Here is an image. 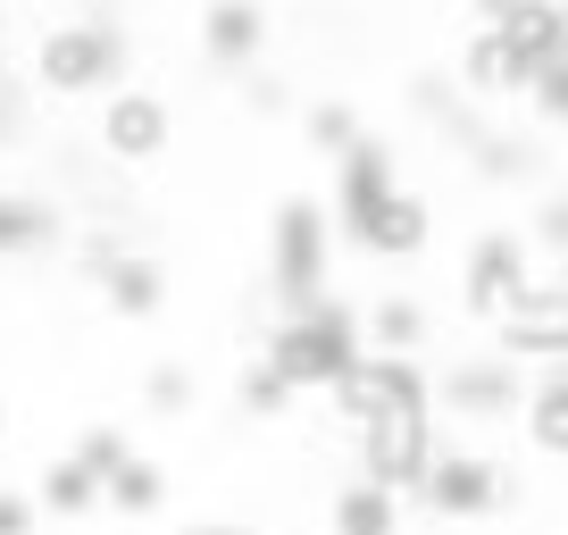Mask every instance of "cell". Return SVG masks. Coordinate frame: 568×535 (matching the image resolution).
Returning a JSON list of instances; mask_svg holds the SVG:
<instances>
[{
  "instance_id": "obj_5",
  "label": "cell",
  "mask_w": 568,
  "mask_h": 535,
  "mask_svg": "<svg viewBox=\"0 0 568 535\" xmlns=\"http://www.w3.org/2000/svg\"><path fill=\"white\" fill-rule=\"evenodd\" d=\"M418 502L444 518V527L494 518L501 502H510V468H501L494 452H477V444H444L435 461H426V477H418Z\"/></svg>"
},
{
  "instance_id": "obj_13",
  "label": "cell",
  "mask_w": 568,
  "mask_h": 535,
  "mask_svg": "<svg viewBox=\"0 0 568 535\" xmlns=\"http://www.w3.org/2000/svg\"><path fill=\"white\" fill-rule=\"evenodd\" d=\"M267 0H201V59L210 68H260Z\"/></svg>"
},
{
  "instance_id": "obj_34",
  "label": "cell",
  "mask_w": 568,
  "mask_h": 535,
  "mask_svg": "<svg viewBox=\"0 0 568 535\" xmlns=\"http://www.w3.org/2000/svg\"><path fill=\"white\" fill-rule=\"evenodd\" d=\"M0 92H9V42H0Z\"/></svg>"
},
{
  "instance_id": "obj_38",
  "label": "cell",
  "mask_w": 568,
  "mask_h": 535,
  "mask_svg": "<svg viewBox=\"0 0 568 535\" xmlns=\"http://www.w3.org/2000/svg\"><path fill=\"white\" fill-rule=\"evenodd\" d=\"M0 18H9V0H0Z\"/></svg>"
},
{
  "instance_id": "obj_19",
  "label": "cell",
  "mask_w": 568,
  "mask_h": 535,
  "mask_svg": "<svg viewBox=\"0 0 568 535\" xmlns=\"http://www.w3.org/2000/svg\"><path fill=\"white\" fill-rule=\"evenodd\" d=\"M26 494H34V511H42V518H68V527L101 511V477H92V468H75L68 452H59V461H42Z\"/></svg>"
},
{
  "instance_id": "obj_3",
  "label": "cell",
  "mask_w": 568,
  "mask_h": 535,
  "mask_svg": "<svg viewBox=\"0 0 568 535\" xmlns=\"http://www.w3.org/2000/svg\"><path fill=\"white\" fill-rule=\"evenodd\" d=\"M359 352H368V343H359V310L335 302V293H326L318 310H302V319H276V326H267V343H260V360L293 393H326Z\"/></svg>"
},
{
  "instance_id": "obj_1",
  "label": "cell",
  "mask_w": 568,
  "mask_h": 535,
  "mask_svg": "<svg viewBox=\"0 0 568 535\" xmlns=\"http://www.w3.org/2000/svg\"><path fill=\"white\" fill-rule=\"evenodd\" d=\"M134 75V42L118 18L84 9V18H59L34 34V84L51 101H92V92H118Z\"/></svg>"
},
{
  "instance_id": "obj_29",
  "label": "cell",
  "mask_w": 568,
  "mask_h": 535,
  "mask_svg": "<svg viewBox=\"0 0 568 535\" xmlns=\"http://www.w3.org/2000/svg\"><path fill=\"white\" fill-rule=\"evenodd\" d=\"M118 234H84V243H75V268H84V276H92V285H101V276H109V268H118Z\"/></svg>"
},
{
  "instance_id": "obj_24",
  "label": "cell",
  "mask_w": 568,
  "mask_h": 535,
  "mask_svg": "<svg viewBox=\"0 0 568 535\" xmlns=\"http://www.w3.org/2000/svg\"><path fill=\"white\" fill-rule=\"evenodd\" d=\"M201 402V376L184 369V360H151V376H142V411L151 418H184Z\"/></svg>"
},
{
  "instance_id": "obj_16",
  "label": "cell",
  "mask_w": 568,
  "mask_h": 535,
  "mask_svg": "<svg viewBox=\"0 0 568 535\" xmlns=\"http://www.w3.org/2000/svg\"><path fill=\"white\" fill-rule=\"evenodd\" d=\"M460 92L468 101H518V92H527V68L501 51L494 26H477V34L460 42Z\"/></svg>"
},
{
  "instance_id": "obj_33",
  "label": "cell",
  "mask_w": 568,
  "mask_h": 535,
  "mask_svg": "<svg viewBox=\"0 0 568 535\" xmlns=\"http://www.w3.org/2000/svg\"><path fill=\"white\" fill-rule=\"evenodd\" d=\"M0 444H9V393H0Z\"/></svg>"
},
{
  "instance_id": "obj_28",
  "label": "cell",
  "mask_w": 568,
  "mask_h": 535,
  "mask_svg": "<svg viewBox=\"0 0 568 535\" xmlns=\"http://www.w3.org/2000/svg\"><path fill=\"white\" fill-rule=\"evenodd\" d=\"M34 527H42L34 494H26V485H0V535H34Z\"/></svg>"
},
{
  "instance_id": "obj_7",
  "label": "cell",
  "mask_w": 568,
  "mask_h": 535,
  "mask_svg": "<svg viewBox=\"0 0 568 535\" xmlns=\"http://www.w3.org/2000/svg\"><path fill=\"white\" fill-rule=\"evenodd\" d=\"M352 444H359V477L368 485L418 494V477H426V461L444 452V435H435V411H385V418H368V427H352Z\"/></svg>"
},
{
  "instance_id": "obj_9",
  "label": "cell",
  "mask_w": 568,
  "mask_h": 535,
  "mask_svg": "<svg viewBox=\"0 0 568 535\" xmlns=\"http://www.w3.org/2000/svg\"><path fill=\"white\" fill-rule=\"evenodd\" d=\"M494 352L510 369H551L568 352V276H535L510 310L494 319Z\"/></svg>"
},
{
  "instance_id": "obj_37",
  "label": "cell",
  "mask_w": 568,
  "mask_h": 535,
  "mask_svg": "<svg viewBox=\"0 0 568 535\" xmlns=\"http://www.w3.org/2000/svg\"><path fill=\"white\" fill-rule=\"evenodd\" d=\"M560 143H568V118H560Z\"/></svg>"
},
{
  "instance_id": "obj_27",
  "label": "cell",
  "mask_w": 568,
  "mask_h": 535,
  "mask_svg": "<svg viewBox=\"0 0 568 535\" xmlns=\"http://www.w3.org/2000/svg\"><path fill=\"white\" fill-rule=\"evenodd\" d=\"M518 101H527V109H535V118H544V125H560V118H568V59H551V68H535Z\"/></svg>"
},
{
  "instance_id": "obj_21",
  "label": "cell",
  "mask_w": 568,
  "mask_h": 535,
  "mask_svg": "<svg viewBox=\"0 0 568 535\" xmlns=\"http://www.w3.org/2000/svg\"><path fill=\"white\" fill-rule=\"evenodd\" d=\"M518 435H527V452H544V461H568V385L560 376H535L527 402H518Z\"/></svg>"
},
{
  "instance_id": "obj_2",
  "label": "cell",
  "mask_w": 568,
  "mask_h": 535,
  "mask_svg": "<svg viewBox=\"0 0 568 535\" xmlns=\"http://www.w3.org/2000/svg\"><path fill=\"white\" fill-rule=\"evenodd\" d=\"M326 276H335V218L318 193H284L267 218V285H276L284 319L326 302Z\"/></svg>"
},
{
  "instance_id": "obj_30",
  "label": "cell",
  "mask_w": 568,
  "mask_h": 535,
  "mask_svg": "<svg viewBox=\"0 0 568 535\" xmlns=\"http://www.w3.org/2000/svg\"><path fill=\"white\" fill-rule=\"evenodd\" d=\"M251 109H260V118H284V109H293L284 75H251Z\"/></svg>"
},
{
  "instance_id": "obj_10",
  "label": "cell",
  "mask_w": 568,
  "mask_h": 535,
  "mask_svg": "<svg viewBox=\"0 0 568 535\" xmlns=\"http://www.w3.org/2000/svg\"><path fill=\"white\" fill-rule=\"evenodd\" d=\"M518 402H527V376H518L501 352H460V360H444V369H435V411L468 418V427L518 418Z\"/></svg>"
},
{
  "instance_id": "obj_4",
  "label": "cell",
  "mask_w": 568,
  "mask_h": 535,
  "mask_svg": "<svg viewBox=\"0 0 568 535\" xmlns=\"http://www.w3.org/2000/svg\"><path fill=\"white\" fill-rule=\"evenodd\" d=\"M326 411H335V427H368L385 411H435V369L426 360H393V352H359L326 385Z\"/></svg>"
},
{
  "instance_id": "obj_15",
  "label": "cell",
  "mask_w": 568,
  "mask_h": 535,
  "mask_svg": "<svg viewBox=\"0 0 568 535\" xmlns=\"http://www.w3.org/2000/svg\"><path fill=\"white\" fill-rule=\"evenodd\" d=\"M101 302L109 319H160L168 310V260H151V251H118V268L101 276Z\"/></svg>"
},
{
  "instance_id": "obj_8",
  "label": "cell",
  "mask_w": 568,
  "mask_h": 535,
  "mask_svg": "<svg viewBox=\"0 0 568 535\" xmlns=\"http://www.w3.org/2000/svg\"><path fill=\"white\" fill-rule=\"evenodd\" d=\"M527 285H535V243L518 226H485L477 243H468V260H460V310L477 326H494Z\"/></svg>"
},
{
  "instance_id": "obj_14",
  "label": "cell",
  "mask_w": 568,
  "mask_h": 535,
  "mask_svg": "<svg viewBox=\"0 0 568 535\" xmlns=\"http://www.w3.org/2000/svg\"><path fill=\"white\" fill-rule=\"evenodd\" d=\"M494 34H501V51L535 75V68H551V59H568V0H510L494 18Z\"/></svg>"
},
{
  "instance_id": "obj_36",
  "label": "cell",
  "mask_w": 568,
  "mask_h": 535,
  "mask_svg": "<svg viewBox=\"0 0 568 535\" xmlns=\"http://www.w3.org/2000/svg\"><path fill=\"white\" fill-rule=\"evenodd\" d=\"M551 210H560V218H568V176H560V201H551Z\"/></svg>"
},
{
  "instance_id": "obj_17",
  "label": "cell",
  "mask_w": 568,
  "mask_h": 535,
  "mask_svg": "<svg viewBox=\"0 0 568 535\" xmlns=\"http://www.w3.org/2000/svg\"><path fill=\"white\" fill-rule=\"evenodd\" d=\"M59 234H68L59 201H42V193H9V184H0V260H34V251H51Z\"/></svg>"
},
{
  "instance_id": "obj_39",
  "label": "cell",
  "mask_w": 568,
  "mask_h": 535,
  "mask_svg": "<svg viewBox=\"0 0 568 535\" xmlns=\"http://www.w3.org/2000/svg\"><path fill=\"white\" fill-rule=\"evenodd\" d=\"M560 260H568V251H560Z\"/></svg>"
},
{
  "instance_id": "obj_40",
  "label": "cell",
  "mask_w": 568,
  "mask_h": 535,
  "mask_svg": "<svg viewBox=\"0 0 568 535\" xmlns=\"http://www.w3.org/2000/svg\"><path fill=\"white\" fill-rule=\"evenodd\" d=\"M560 468H568V461H560Z\"/></svg>"
},
{
  "instance_id": "obj_32",
  "label": "cell",
  "mask_w": 568,
  "mask_h": 535,
  "mask_svg": "<svg viewBox=\"0 0 568 535\" xmlns=\"http://www.w3.org/2000/svg\"><path fill=\"white\" fill-rule=\"evenodd\" d=\"M468 9H477V18H485V26H494V18H501V9H510V0H468Z\"/></svg>"
},
{
  "instance_id": "obj_6",
  "label": "cell",
  "mask_w": 568,
  "mask_h": 535,
  "mask_svg": "<svg viewBox=\"0 0 568 535\" xmlns=\"http://www.w3.org/2000/svg\"><path fill=\"white\" fill-rule=\"evenodd\" d=\"M92 143H101L109 168H151V160H168V143H176V109H168V92H151V84L101 92Z\"/></svg>"
},
{
  "instance_id": "obj_23",
  "label": "cell",
  "mask_w": 568,
  "mask_h": 535,
  "mask_svg": "<svg viewBox=\"0 0 568 535\" xmlns=\"http://www.w3.org/2000/svg\"><path fill=\"white\" fill-rule=\"evenodd\" d=\"M359 134H368V125H359L352 101H310V109H302V143L318 151V160H343Z\"/></svg>"
},
{
  "instance_id": "obj_20",
  "label": "cell",
  "mask_w": 568,
  "mask_h": 535,
  "mask_svg": "<svg viewBox=\"0 0 568 535\" xmlns=\"http://www.w3.org/2000/svg\"><path fill=\"white\" fill-rule=\"evenodd\" d=\"M326 527L335 535H402V494H385L368 477H343L335 502H326Z\"/></svg>"
},
{
  "instance_id": "obj_11",
  "label": "cell",
  "mask_w": 568,
  "mask_h": 535,
  "mask_svg": "<svg viewBox=\"0 0 568 535\" xmlns=\"http://www.w3.org/2000/svg\"><path fill=\"white\" fill-rule=\"evenodd\" d=\"M393 193H402V151H393L385 134H359V143L335 160V201H326V218H335V226L352 234L359 218H368V210H385Z\"/></svg>"
},
{
  "instance_id": "obj_12",
  "label": "cell",
  "mask_w": 568,
  "mask_h": 535,
  "mask_svg": "<svg viewBox=\"0 0 568 535\" xmlns=\"http://www.w3.org/2000/svg\"><path fill=\"white\" fill-rule=\"evenodd\" d=\"M352 251H368V260H426V251H435V201L402 184L385 210H368L352 226Z\"/></svg>"
},
{
  "instance_id": "obj_22",
  "label": "cell",
  "mask_w": 568,
  "mask_h": 535,
  "mask_svg": "<svg viewBox=\"0 0 568 535\" xmlns=\"http://www.w3.org/2000/svg\"><path fill=\"white\" fill-rule=\"evenodd\" d=\"M101 511H118V518H160V511H168V468L151 461V452H134V461L101 485Z\"/></svg>"
},
{
  "instance_id": "obj_18",
  "label": "cell",
  "mask_w": 568,
  "mask_h": 535,
  "mask_svg": "<svg viewBox=\"0 0 568 535\" xmlns=\"http://www.w3.org/2000/svg\"><path fill=\"white\" fill-rule=\"evenodd\" d=\"M359 343H368V352H393V360H418V343H426V302H418V293H376L368 319H359Z\"/></svg>"
},
{
  "instance_id": "obj_31",
  "label": "cell",
  "mask_w": 568,
  "mask_h": 535,
  "mask_svg": "<svg viewBox=\"0 0 568 535\" xmlns=\"http://www.w3.org/2000/svg\"><path fill=\"white\" fill-rule=\"evenodd\" d=\"M184 535H251V527H234V518H184Z\"/></svg>"
},
{
  "instance_id": "obj_25",
  "label": "cell",
  "mask_w": 568,
  "mask_h": 535,
  "mask_svg": "<svg viewBox=\"0 0 568 535\" xmlns=\"http://www.w3.org/2000/svg\"><path fill=\"white\" fill-rule=\"evenodd\" d=\"M68 461H75V468H92V477L109 485V477H118L125 461H134V435H125L118 418H92V427L75 435V452H68Z\"/></svg>"
},
{
  "instance_id": "obj_35",
  "label": "cell",
  "mask_w": 568,
  "mask_h": 535,
  "mask_svg": "<svg viewBox=\"0 0 568 535\" xmlns=\"http://www.w3.org/2000/svg\"><path fill=\"white\" fill-rule=\"evenodd\" d=\"M551 376H560V385H568V352H560V360H551Z\"/></svg>"
},
{
  "instance_id": "obj_26",
  "label": "cell",
  "mask_w": 568,
  "mask_h": 535,
  "mask_svg": "<svg viewBox=\"0 0 568 535\" xmlns=\"http://www.w3.org/2000/svg\"><path fill=\"white\" fill-rule=\"evenodd\" d=\"M234 411H243V418H284V411H293V385H284L267 360H251V369L234 376Z\"/></svg>"
}]
</instances>
